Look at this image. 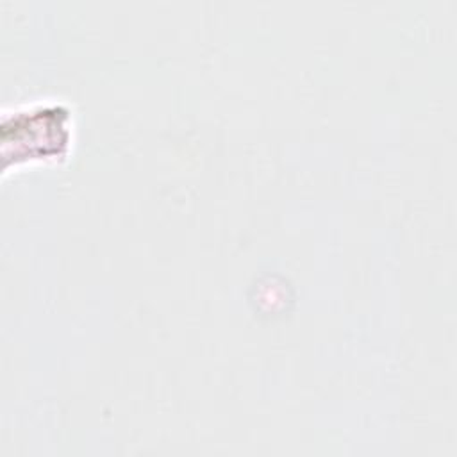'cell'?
Listing matches in <instances>:
<instances>
[{"mask_svg": "<svg viewBox=\"0 0 457 457\" xmlns=\"http://www.w3.org/2000/svg\"><path fill=\"white\" fill-rule=\"evenodd\" d=\"M70 104L55 98L4 107L0 118L2 179L25 164L64 161L73 146Z\"/></svg>", "mask_w": 457, "mask_h": 457, "instance_id": "1", "label": "cell"}]
</instances>
